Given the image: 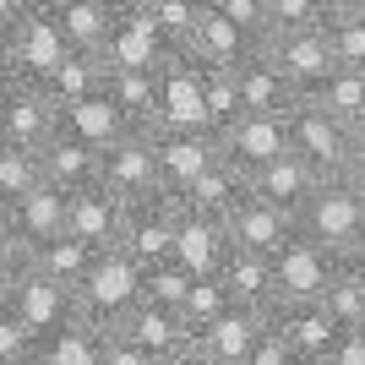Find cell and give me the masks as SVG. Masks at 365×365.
<instances>
[{"instance_id":"obj_1","label":"cell","mask_w":365,"mask_h":365,"mask_svg":"<svg viewBox=\"0 0 365 365\" xmlns=\"http://www.w3.org/2000/svg\"><path fill=\"white\" fill-rule=\"evenodd\" d=\"M284 125H289V148L317 169L322 180H349L354 169L365 164L360 131L344 125L338 115H327L322 104H311V98H300V104L289 109V120H284Z\"/></svg>"},{"instance_id":"obj_2","label":"cell","mask_w":365,"mask_h":365,"mask_svg":"<svg viewBox=\"0 0 365 365\" xmlns=\"http://www.w3.org/2000/svg\"><path fill=\"white\" fill-rule=\"evenodd\" d=\"M142 278H148V267H142V262H131L120 245L98 251V257H93V267L82 273V284L71 289V294H76V322H88V327H98V333L120 327L125 311L142 300Z\"/></svg>"},{"instance_id":"obj_3","label":"cell","mask_w":365,"mask_h":365,"mask_svg":"<svg viewBox=\"0 0 365 365\" xmlns=\"http://www.w3.org/2000/svg\"><path fill=\"white\" fill-rule=\"evenodd\" d=\"M0 317L11 322L16 338L33 349V344H44V338H55L61 327L76 322V294H71V284H55V278L33 273V267H16V273L6 278Z\"/></svg>"},{"instance_id":"obj_4","label":"cell","mask_w":365,"mask_h":365,"mask_svg":"<svg viewBox=\"0 0 365 365\" xmlns=\"http://www.w3.org/2000/svg\"><path fill=\"white\" fill-rule=\"evenodd\" d=\"M294 229L311 235L317 245H327V251L344 262L354 245L365 240V191H360V180H354V175L349 180H322L317 197L300 207Z\"/></svg>"},{"instance_id":"obj_5","label":"cell","mask_w":365,"mask_h":365,"mask_svg":"<svg viewBox=\"0 0 365 365\" xmlns=\"http://www.w3.org/2000/svg\"><path fill=\"white\" fill-rule=\"evenodd\" d=\"M71 55V44H66L61 22H55V11H49L44 0H33L28 11L11 22V33L0 38V61L11 66L16 82H49V71Z\"/></svg>"},{"instance_id":"obj_6","label":"cell","mask_w":365,"mask_h":365,"mask_svg":"<svg viewBox=\"0 0 365 365\" xmlns=\"http://www.w3.org/2000/svg\"><path fill=\"white\" fill-rule=\"evenodd\" d=\"M213 137H218V153L240 169L245 180H251L257 169H267L278 153H289V125H284V115H257V109H240L235 120L218 125Z\"/></svg>"},{"instance_id":"obj_7","label":"cell","mask_w":365,"mask_h":365,"mask_svg":"<svg viewBox=\"0 0 365 365\" xmlns=\"http://www.w3.org/2000/svg\"><path fill=\"white\" fill-rule=\"evenodd\" d=\"M104 185L120 202H148L164 197V180H158V148H153V131H125L104 148Z\"/></svg>"},{"instance_id":"obj_8","label":"cell","mask_w":365,"mask_h":365,"mask_svg":"<svg viewBox=\"0 0 365 365\" xmlns=\"http://www.w3.org/2000/svg\"><path fill=\"white\" fill-rule=\"evenodd\" d=\"M61 115H66L61 98L44 82H11L0 98V137L11 148H44L61 131Z\"/></svg>"},{"instance_id":"obj_9","label":"cell","mask_w":365,"mask_h":365,"mask_svg":"<svg viewBox=\"0 0 365 365\" xmlns=\"http://www.w3.org/2000/svg\"><path fill=\"white\" fill-rule=\"evenodd\" d=\"M175 218H180V202L169 197H148V202H125V224H120V251L142 267H158V262L175 257Z\"/></svg>"},{"instance_id":"obj_10","label":"cell","mask_w":365,"mask_h":365,"mask_svg":"<svg viewBox=\"0 0 365 365\" xmlns=\"http://www.w3.org/2000/svg\"><path fill=\"white\" fill-rule=\"evenodd\" d=\"M273 267H278V305L284 300H322L327 284L338 278V257L327 245H317L311 235H300V229L273 251Z\"/></svg>"},{"instance_id":"obj_11","label":"cell","mask_w":365,"mask_h":365,"mask_svg":"<svg viewBox=\"0 0 365 365\" xmlns=\"http://www.w3.org/2000/svg\"><path fill=\"white\" fill-rule=\"evenodd\" d=\"M262 49H267V61H273L278 71L289 76V88L300 93V98L317 93V82L338 66L327 22H322V28H300V33H273V38H262Z\"/></svg>"},{"instance_id":"obj_12","label":"cell","mask_w":365,"mask_h":365,"mask_svg":"<svg viewBox=\"0 0 365 365\" xmlns=\"http://www.w3.org/2000/svg\"><path fill=\"white\" fill-rule=\"evenodd\" d=\"M202 76L207 71H202L185 49H175V55L158 66V125H197V131H213Z\"/></svg>"},{"instance_id":"obj_13","label":"cell","mask_w":365,"mask_h":365,"mask_svg":"<svg viewBox=\"0 0 365 365\" xmlns=\"http://www.w3.org/2000/svg\"><path fill=\"white\" fill-rule=\"evenodd\" d=\"M153 148H158V180H164L169 197H180L202 169L224 158V153H218V137L213 131H197V125H158V131H153Z\"/></svg>"},{"instance_id":"obj_14","label":"cell","mask_w":365,"mask_h":365,"mask_svg":"<svg viewBox=\"0 0 365 365\" xmlns=\"http://www.w3.org/2000/svg\"><path fill=\"white\" fill-rule=\"evenodd\" d=\"M267 322L289 338V349L300 354V365H322L327 349H333V338L344 333V327L327 317V305H322V300H284V305L267 311Z\"/></svg>"},{"instance_id":"obj_15","label":"cell","mask_w":365,"mask_h":365,"mask_svg":"<svg viewBox=\"0 0 365 365\" xmlns=\"http://www.w3.org/2000/svg\"><path fill=\"white\" fill-rule=\"evenodd\" d=\"M120 224H125V202L115 197L104 180L82 185V191L66 197V235L88 240L93 251H109V245L120 240Z\"/></svg>"},{"instance_id":"obj_16","label":"cell","mask_w":365,"mask_h":365,"mask_svg":"<svg viewBox=\"0 0 365 365\" xmlns=\"http://www.w3.org/2000/svg\"><path fill=\"white\" fill-rule=\"evenodd\" d=\"M224 235H229V245H240V251H267V257H273L278 245L294 235V218L284 213V207H273L267 197L245 191L224 213Z\"/></svg>"},{"instance_id":"obj_17","label":"cell","mask_w":365,"mask_h":365,"mask_svg":"<svg viewBox=\"0 0 365 365\" xmlns=\"http://www.w3.org/2000/svg\"><path fill=\"white\" fill-rule=\"evenodd\" d=\"M115 333H125L131 344H142L148 354H158V360H169V354H180L185 344H197V333H191V322L175 311V305H158L142 294L131 311H125V322L115 327Z\"/></svg>"},{"instance_id":"obj_18","label":"cell","mask_w":365,"mask_h":365,"mask_svg":"<svg viewBox=\"0 0 365 365\" xmlns=\"http://www.w3.org/2000/svg\"><path fill=\"white\" fill-rule=\"evenodd\" d=\"M38 158H44V180L55 185V191H66V197L82 191V185L104 180V148L71 137V131H55V137L38 148Z\"/></svg>"},{"instance_id":"obj_19","label":"cell","mask_w":365,"mask_h":365,"mask_svg":"<svg viewBox=\"0 0 365 365\" xmlns=\"http://www.w3.org/2000/svg\"><path fill=\"white\" fill-rule=\"evenodd\" d=\"M235 76H240V109H257V115H284V120H289V109L300 104V93L289 88V76L267 61V49H262V44L240 55Z\"/></svg>"},{"instance_id":"obj_20","label":"cell","mask_w":365,"mask_h":365,"mask_svg":"<svg viewBox=\"0 0 365 365\" xmlns=\"http://www.w3.org/2000/svg\"><path fill=\"white\" fill-rule=\"evenodd\" d=\"M224 257H229L224 218L180 207V218H175V262H180L185 273H197V278H213L218 267H224Z\"/></svg>"},{"instance_id":"obj_21","label":"cell","mask_w":365,"mask_h":365,"mask_svg":"<svg viewBox=\"0 0 365 365\" xmlns=\"http://www.w3.org/2000/svg\"><path fill=\"white\" fill-rule=\"evenodd\" d=\"M169 55H175V38H169L148 11L120 16L115 33H109V44H104V66L109 71H115V66H164Z\"/></svg>"},{"instance_id":"obj_22","label":"cell","mask_w":365,"mask_h":365,"mask_svg":"<svg viewBox=\"0 0 365 365\" xmlns=\"http://www.w3.org/2000/svg\"><path fill=\"white\" fill-rule=\"evenodd\" d=\"M317 185H322V175L305 164L294 148L278 153L267 169H257V175H251V191H257V197H267L273 207H284L289 218H300V207L317 197Z\"/></svg>"},{"instance_id":"obj_23","label":"cell","mask_w":365,"mask_h":365,"mask_svg":"<svg viewBox=\"0 0 365 365\" xmlns=\"http://www.w3.org/2000/svg\"><path fill=\"white\" fill-rule=\"evenodd\" d=\"M218 278L229 284L235 305H251V311H273L278 305V267H273L267 251H240V245H229Z\"/></svg>"},{"instance_id":"obj_24","label":"cell","mask_w":365,"mask_h":365,"mask_svg":"<svg viewBox=\"0 0 365 365\" xmlns=\"http://www.w3.org/2000/svg\"><path fill=\"white\" fill-rule=\"evenodd\" d=\"M175 49H185L197 66H240V55H245V49H257V44H251L218 6H202V16L191 22V33H185Z\"/></svg>"},{"instance_id":"obj_25","label":"cell","mask_w":365,"mask_h":365,"mask_svg":"<svg viewBox=\"0 0 365 365\" xmlns=\"http://www.w3.org/2000/svg\"><path fill=\"white\" fill-rule=\"evenodd\" d=\"M262 333H267V311H251V305H229V311L213 322V327H202V333H197V344L213 354L218 365H245Z\"/></svg>"},{"instance_id":"obj_26","label":"cell","mask_w":365,"mask_h":365,"mask_svg":"<svg viewBox=\"0 0 365 365\" xmlns=\"http://www.w3.org/2000/svg\"><path fill=\"white\" fill-rule=\"evenodd\" d=\"M44 6L55 11L66 44L88 49V55H104L109 33H115V22H120V11H115L109 0H44Z\"/></svg>"},{"instance_id":"obj_27","label":"cell","mask_w":365,"mask_h":365,"mask_svg":"<svg viewBox=\"0 0 365 365\" xmlns=\"http://www.w3.org/2000/svg\"><path fill=\"white\" fill-rule=\"evenodd\" d=\"M109 98L137 131H158V66H115Z\"/></svg>"},{"instance_id":"obj_28","label":"cell","mask_w":365,"mask_h":365,"mask_svg":"<svg viewBox=\"0 0 365 365\" xmlns=\"http://www.w3.org/2000/svg\"><path fill=\"white\" fill-rule=\"evenodd\" d=\"M245 191H251V180H245V175H240L235 164H229V158H218V164H207V169H202V175H197L191 185H185V191H180L175 202H180V207H191V213L224 218L229 207H235V202L245 197Z\"/></svg>"},{"instance_id":"obj_29","label":"cell","mask_w":365,"mask_h":365,"mask_svg":"<svg viewBox=\"0 0 365 365\" xmlns=\"http://www.w3.org/2000/svg\"><path fill=\"white\" fill-rule=\"evenodd\" d=\"M11 213V224H16V235L28 240V251L33 245H44V240H55V235H66V191H55V185H33L22 202H11L6 207Z\"/></svg>"},{"instance_id":"obj_30","label":"cell","mask_w":365,"mask_h":365,"mask_svg":"<svg viewBox=\"0 0 365 365\" xmlns=\"http://www.w3.org/2000/svg\"><path fill=\"white\" fill-rule=\"evenodd\" d=\"M61 131L93 142V148H109L115 137H125V131H131V120L115 109V98H109V88H104V93H93V98H82V104H66Z\"/></svg>"},{"instance_id":"obj_31","label":"cell","mask_w":365,"mask_h":365,"mask_svg":"<svg viewBox=\"0 0 365 365\" xmlns=\"http://www.w3.org/2000/svg\"><path fill=\"white\" fill-rule=\"evenodd\" d=\"M93 251L88 240H76V235H55V240H44V245H33L28 251V262L22 267H33V273H44V278H55V284H82V273L93 267Z\"/></svg>"},{"instance_id":"obj_32","label":"cell","mask_w":365,"mask_h":365,"mask_svg":"<svg viewBox=\"0 0 365 365\" xmlns=\"http://www.w3.org/2000/svg\"><path fill=\"white\" fill-rule=\"evenodd\" d=\"M44 88L61 98V109H66V104H82V98H93V93H104V88H109V66H104V55L71 49V55H66V61L49 71Z\"/></svg>"},{"instance_id":"obj_33","label":"cell","mask_w":365,"mask_h":365,"mask_svg":"<svg viewBox=\"0 0 365 365\" xmlns=\"http://www.w3.org/2000/svg\"><path fill=\"white\" fill-rule=\"evenodd\" d=\"M28 360L33 365H104V333L88 327V322H71V327H61L55 338L33 344Z\"/></svg>"},{"instance_id":"obj_34","label":"cell","mask_w":365,"mask_h":365,"mask_svg":"<svg viewBox=\"0 0 365 365\" xmlns=\"http://www.w3.org/2000/svg\"><path fill=\"white\" fill-rule=\"evenodd\" d=\"M311 104H322L327 115H338L344 125L365 120V71L360 66H333V71L317 82V93H305Z\"/></svg>"},{"instance_id":"obj_35","label":"cell","mask_w":365,"mask_h":365,"mask_svg":"<svg viewBox=\"0 0 365 365\" xmlns=\"http://www.w3.org/2000/svg\"><path fill=\"white\" fill-rule=\"evenodd\" d=\"M33 185H44V158H38V148H6L0 153V207L22 202Z\"/></svg>"},{"instance_id":"obj_36","label":"cell","mask_w":365,"mask_h":365,"mask_svg":"<svg viewBox=\"0 0 365 365\" xmlns=\"http://www.w3.org/2000/svg\"><path fill=\"white\" fill-rule=\"evenodd\" d=\"M229 305H235V294H229V284L224 278H197L191 284V294H185V305H180V317L191 322V333H202V327H213L218 317H224Z\"/></svg>"},{"instance_id":"obj_37","label":"cell","mask_w":365,"mask_h":365,"mask_svg":"<svg viewBox=\"0 0 365 365\" xmlns=\"http://www.w3.org/2000/svg\"><path fill=\"white\" fill-rule=\"evenodd\" d=\"M202 88H207V120H213V131L224 120H235L240 115V76H235V66H202Z\"/></svg>"},{"instance_id":"obj_38","label":"cell","mask_w":365,"mask_h":365,"mask_svg":"<svg viewBox=\"0 0 365 365\" xmlns=\"http://www.w3.org/2000/svg\"><path fill=\"white\" fill-rule=\"evenodd\" d=\"M191 284H197V273H185L180 262L169 257V262H158V267H148L142 294H148V300H158V305H175V311H180L185 294H191Z\"/></svg>"},{"instance_id":"obj_39","label":"cell","mask_w":365,"mask_h":365,"mask_svg":"<svg viewBox=\"0 0 365 365\" xmlns=\"http://www.w3.org/2000/svg\"><path fill=\"white\" fill-rule=\"evenodd\" d=\"M322 305H327V317H333L338 327H365V289L344 273V262H338V278L327 284Z\"/></svg>"},{"instance_id":"obj_40","label":"cell","mask_w":365,"mask_h":365,"mask_svg":"<svg viewBox=\"0 0 365 365\" xmlns=\"http://www.w3.org/2000/svg\"><path fill=\"white\" fill-rule=\"evenodd\" d=\"M218 11H224L251 44H262V38L273 33V0H218Z\"/></svg>"},{"instance_id":"obj_41","label":"cell","mask_w":365,"mask_h":365,"mask_svg":"<svg viewBox=\"0 0 365 365\" xmlns=\"http://www.w3.org/2000/svg\"><path fill=\"white\" fill-rule=\"evenodd\" d=\"M327 33H333L338 66H360V71H365V16H333Z\"/></svg>"},{"instance_id":"obj_42","label":"cell","mask_w":365,"mask_h":365,"mask_svg":"<svg viewBox=\"0 0 365 365\" xmlns=\"http://www.w3.org/2000/svg\"><path fill=\"white\" fill-rule=\"evenodd\" d=\"M142 11H148L153 22H158V28H164L169 38L180 44L185 33H191V22H197V16H202V6H197V0H148Z\"/></svg>"},{"instance_id":"obj_43","label":"cell","mask_w":365,"mask_h":365,"mask_svg":"<svg viewBox=\"0 0 365 365\" xmlns=\"http://www.w3.org/2000/svg\"><path fill=\"white\" fill-rule=\"evenodd\" d=\"M245 365H300V354H294L289 338H284L273 322H267V333L257 338V349H251V360H245Z\"/></svg>"},{"instance_id":"obj_44","label":"cell","mask_w":365,"mask_h":365,"mask_svg":"<svg viewBox=\"0 0 365 365\" xmlns=\"http://www.w3.org/2000/svg\"><path fill=\"white\" fill-rule=\"evenodd\" d=\"M104 365H164V360H158V354H148L142 344H131L125 333H115V327H109V333H104Z\"/></svg>"},{"instance_id":"obj_45","label":"cell","mask_w":365,"mask_h":365,"mask_svg":"<svg viewBox=\"0 0 365 365\" xmlns=\"http://www.w3.org/2000/svg\"><path fill=\"white\" fill-rule=\"evenodd\" d=\"M28 262V240L16 235V224H11V213L0 207V273H16Z\"/></svg>"},{"instance_id":"obj_46","label":"cell","mask_w":365,"mask_h":365,"mask_svg":"<svg viewBox=\"0 0 365 365\" xmlns=\"http://www.w3.org/2000/svg\"><path fill=\"white\" fill-rule=\"evenodd\" d=\"M322 365H365V327H344Z\"/></svg>"},{"instance_id":"obj_47","label":"cell","mask_w":365,"mask_h":365,"mask_svg":"<svg viewBox=\"0 0 365 365\" xmlns=\"http://www.w3.org/2000/svg\"><path fill=\"white\" fill-rule=\"evenodd\" d=\"M164 365H218V360H213L207 349H202V344H185V349H180V354H169Z\"/></svg>"},{"instance_id":"obj_48","label":"cell","mask_w":365,"mask_h":365,"mask_svg":"<svg viewBox=\"0 0 365 365\" xmlns=\"http://www.w3.org/2000/svg\"><path fill=\"white\" fill-rule=\"evenodd\" d=\"M28 6H33V0H0V38L11 33V22H16L22 11H28Z\"/></svg>"},{"instance_id":"obj_49","label":"cell","mask_w":365,"mask_h":365,"mask_svg":"<svg viewBox=\"0 0 365 365\" xmlns=\"http://www.w3.org/2000/svg\"><path fill=\"white\" fill-rule=\"evenodd\" d=\"M344 273H349L354 284H360V289H365V245H354L349 257H344Z\"/></svg>"},{"instance_id":"obj_50","label":"cell","mask_w":365,"mask_h":365,"mask_svg":"<svg viewBox=\"0 0 365 365\" xmlns=\"http://www.w3.org/2000/svg\"><path fill=\"white\" fill-rule=\"evenodd\" d=\"M333 16H365V0H333Z\"/></svg>"},{"instance_id":"obj_51","label":"cell","mask_w":365,"mask_h":365,"mask_svg":"<svg viewBox=\"0 0 365 365\" xmlns=\"http://www.w3.org/2000/svg\"><path fill=\"white\" fill-rule=\"evenodd\" d=\"M109 6H115V11H120V16H131V11H142L148 0H109Z\"/></svg>"},{"instance_id":"obj_52","label":"cell","mask_w":365,"mask_h":365,"mask_svg":"<svg viewBox=\"0 0 365 365\" xmlns=\"http://www.w3.org/2000/svg\"><path fill=\"white\" fill-rule=\"evenodd\" d=\"M11 82H16V76H11V66L0 61V98H6V88H11Z\"/></svg>"},{"instance_id":"obj_53","label":"cell","mask_w":365,"mask_h":365,"mask_svg":"<svg viewBox=\"0 0 365 365\" xmlns=\"http://www.w3.org/2000/svg\"><path fill=\"white\" fill-rule=\"evenodd\" d=\"M0 365H33V360H28V354H11V360H0Z\"/></svg>"},{"instance_id":"obj_54","label":"cell","mask_w":365,"mask_h":365,"mask_svg":"<svg viewBox=\"0 0 365 365\" xmlns=\"http://www.w3.org/2000/svg\"><path fill=\"white\" fill-rule=\"evenodd\" d=\"M354 180H360V191H365V164H360V169H354Z\"/></svg>"},{"instance_id":"obj_55","label":"cell","mask_w":365,"mask_h":365,"mask_svg":"<svg viewBox=\"0 0 365 365\" xmlns=\"http://www.w3.org/2000/svg\"><path fill=\"white\" fill-rule=\"evenodd\" d=\"M6 278H11V273H0V300H6Z\"/></svg>"},{"instance_id":"obj_56","label":"cell","mask_w":365,"mask_h":365,"mask_svg":"<svg viewBox=\"0 0 365 365\" xmlns=\"http://www.w3.org/2000/svg\"><path fill=\"white\" fill-rule=\"evenodd\" d=\"M354 131H360V142H365V120H360V125H354Z\"/></svg>"},{"instance_id":"obj_57","label":"cell","mask_w":365,"mask_h":365,"mask_svg":"<svg viewBox=\"0 0 365 365\" xmlns=\"http://www.w3.org/2000/svg\"><path fill=\"white\" fill-rule=\"evenodd\" d=\"M6 148H11V142H6V137H0V153H6Z\"/></svg>"},{"instance_id":"obj_58","label":"cell","mask_w":365,"mask_h":365,"mask_svg":"<svg viewBox=\"0 0 365 365\" xmlns=\"http://www.w3.org/2000/svg\"><path fill=\"white\" fill-rule=\"evenodd\" d=\"M197 6H218V0H197Z\"/></svg>"},{"instance_id":"obj_59","label":"cell","mask_w":365,"mask_h":365,"mask_svg":"<svg viewBox=\"0 0 365 365\" xmlns=\"http://www.w3.org/2000/svg\"><path fill=\"white\" fill-rule=\"evenodd\" d=\"M360 245H365V240H360Z\"/></svg>"}]
</instances>
